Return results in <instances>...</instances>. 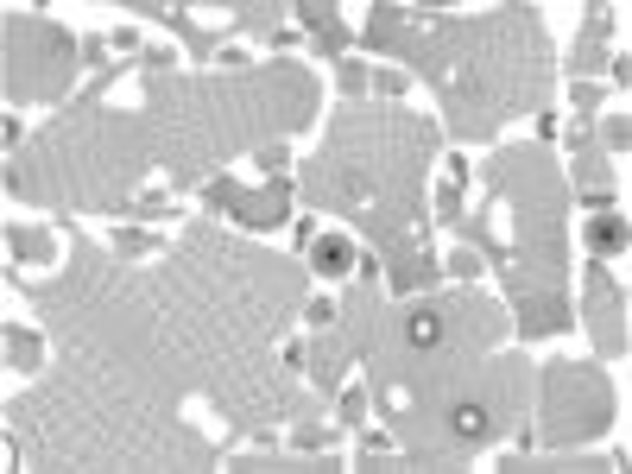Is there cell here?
<instances>
[{"mask_svg":"<svg viewBox=\"0 0 632 474\" xmlns=\"http://www.w3.org/2000/svg\"><path fill=\"white\" fill-rule=\"evenodd\" d=\"M487 405H456L449 411V437H462V443H474V437H487Z\"/></svg>","mask_w":632,"mask_h":474,"instance_id":"cell-1","label":"cell"},{"mask_svg":"<svg viewBox=\"0 0 632 474\" xmlns=\"http://www.w3.org/2000/svg\"><path fill=\"white\" fill-rule=\"evenodd\" d=\"M588 247H595V253H614V247H626V222L601 209L595 222H588Z\"/></svg>","mask_w":632,"mask_h":474,"instance_id":"cell-2","label":"cell"},{"mask_svg":"<svg viewBox=\"0 0 632 474\" xmlns=\"http://www.w3.org/2000/svg\"><path fill=\"white\" fill-rule=\"evenodd\" d=\"M405 342H411V348H437V342H443V316H437V310H411Z\"/></svg>","mask_w":632,"mask_h":474,"instance_id":"cell-3","label":"cell"},{"mask_svg":"<svg viewBox=\"0 0 632 474\" xmlns=\"http://www.w3.org/2000/svg\"><path fill=\"white\" fill-rule=\"evenodd\" d=\"M316 266H323V272H348L354 266V247L348 241H323V247H316Z\"/></svg>","mask_w":632,"mask_h":474,"instance_id":"cell-4","label":"cell"}]
</instances>
